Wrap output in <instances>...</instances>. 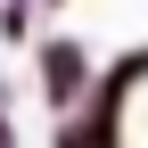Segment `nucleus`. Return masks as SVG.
Returning <instances> with one entry per match:
<instances>
[{
  "mask_svg": "<svg viewBox=\"0 0 148 148\" xmlns=\"http://www.w3.org/2000/svg\"><path fill=\"white\" fill-rule=\"evenodd\" d=\"M33 74H41V99L58 107V115H74V107L90 99V41H74V33H49L41 49H33Z\"/></svg>",
  "mask_w": 148,
  "mask_h": 148,
  "instance_id": "obj_1",
  "label": "nucleus"
},
{
  "mask_svg": "<svg viewBox=\"0 0 148 148\" xmlns=\"http://www.w3.org/2000/svg\"><path fill=\"white\" fill-rule=\"evenodd\" d=\"M33 16H41V0H0V41H25Z\"/></svg>",
  "mask_w": 148,
  "mask_h": 148,
  "instance_id": "obj_2",
  "label": "nucleus"
},
{
  "mask_svg": "<svg viewBox=\"0 0 148 148\" xmlns=\"http://www.w3.org/2000/svg\"><path fill=\"white\" fill-rule=\"evenodd\" d=\"M0 148H16V123H8V115H0Z\"/></svg>",
  "mask_w": 148,
  "mask_h": 148,
  "instance_id": "obj_3",
  "label": "nucleus"
},
{
  "mask_svg": "<svg viewBox=\"0 0 148 148\" xmlns=\"http://www.w3.org/2000/svg\"><path fill=\"white\" fill-rule=\"evenodd\" d=\"M49 8H66V0H49Z\"/></svg>",
  "mask_w": 148,
  "mask_h": 148,
  "instance_id": "obj_4",
  "label": "nucleus"
}]
</instances>
